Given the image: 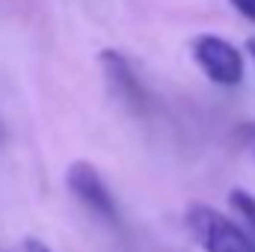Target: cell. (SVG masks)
I'll list each match as a JSON object with an SVG mask.
<instances>
[{
    "label": "cell",
    "mask_w": 255,
    "mask_h": 252,
    "mask_svg": "<svg viewBox=\"0 0 255 252\" xmlns=\"http://www.w3.org/2000/svg\"><path fill=\"white\" fill-rule=\"evenodd\" d=\"M187 229L205 252H255L250 235L208 205H193L187 211Z\"/></svg>",
    "instance_id": "obj_1"
},
{
    "label": "cell",
    "mask_w": 255,
    "mask_h": 252,
    "mask_svg": "<svg viewBox=\"0 0 255 252\" xmlns=\"http://www.w3.org/2000/svg\"><path fill=\"white\" fill-rule=\"evenodd\" d=\"M193 60L205 71V77H211L220 86H238L244 80V60L241 51L235 45H229L220 36H199L193 42Z\"/></svg>",
    "instance_id": "obj_2"
},
{
    "label": "cell",
    "mask_w": 255,
    "mask_h": 252,
    "mask_svg": "<svg viewBox=\"0 0 255 252\" xmlns=\"http://www.w3.org/2000/svg\"><path fill=\"white\" fill-rule=\"evenodd\" d=\"M65 184H68V190L74 193V199H77L86 211H92L95 217H101V220H107V223H119L116 199H113L110 187L104 184V178L98 175V169H95L92 163L74 160V163L68 166V172H65Z\"/></svg>",
    "instance_id": "obj_3"
},
{
    "label": "cell",
    "mask_w": 255,
    "mask_h": 252,
    "mask_svg": "<svg viewBox=\"0 0 255 252\" xmlns=\"http://www.w3.org/2000/svg\"><path fill=\"white\" fill-rule=\"evenodd\" d=\"M101 68H104V77L113 89V95L125 104L128 110L133 113H145L148 107V95L133 71V65L128 63L119 51H101Z\"/></svg>",
    "instance_id": "obj_4"
},
{
    "label": "cell",
    "mask_w": 255,
    "mask_h": 252,
    "mask_svg": "<svg viewBox=\"0 0 255 252\" xmlns=\"http://www.w3.org/2000/svg\"><path fill=\"white\" fill-rule=\"evenodd\" d=\"M229 205L235 208L238 217H244V223L250 226V241L255 244V199L247 190H232L229 193Z\"/></svg>",
    "instance_id": "obj_5"
},
{
    "label": "cell",
    "mask_w": 255,
    "mask_h": 252,
    "mask_svg": "<svg viewBox=\"0 0 255 252\" xmlns=\"http://www.w3.org/2000/svg\"><path fill=\"white\" fill-rule=\"evenodd\" d=\"M12 252H51V250H48L42 241H36V238H24V241H21Z\"/></svg>",
    "instance_id": "obj_6"
},
{
    "label": "cell",
    "mask_w": 255,
    "mask_h": 252,
    "mask_svg": "<svg viewBox=\"0 0 255 252\" xmlns=\"http://www.w3.org/2000/svg\"><path fill=\"white\" fill-rule=\"evenodd\" d=\"M229 3H232L238 12H244L250 21H255V0H229Z\"/></svg>",
    "instance_id": "obj_7"
},
{
    "label": "cell",
    "mask_w": 255,
    "mask_h": 252,
    "mask_svg": "<svg viewBox=\"0 0 255 252\" xmlns=\"http://www.w3.org/2000/svg\"><path fill=\"white\" fill-rule=\"evenodd\" d=\"M247 51H250V57H253V60H255V36H253V39H250V42H247Z\"/></svg>",
    "instance_id": "obj_8"
}]
</instances>
